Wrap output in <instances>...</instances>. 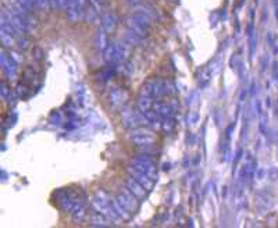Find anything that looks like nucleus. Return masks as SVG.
Masks as SVG:
<instances>
[{
    "mask_svg": "<svg viewBox=\"0 0 278 228\" xmlns=\"http://www.w3.org/2000/svg\"><path fill=\"white\" fill-rule=\"evenodd\" d=\"M110 221H111L110 218L103 216V214H100L98 211L89 216V224L90 226H93V227H110V226H111Z\"/></svg>",
    "mask_w": 278,
    "mask_h": 228,
    "instance_id": "11",
    "label": "nucleus"
},
{
    "mask_svg": "<svg viewBox=\"0 0 278 228\" xmlns=\"http://www.w3.org/2000/svg\"><path fill=\"white\" fill-rule=\"evenodd\" d=\"M129 139L132 143H135L137 146H152L156 143V134L152 132L150 129L138 127L134 128L129 134Z\"/></svg>",
    "mask_w": 278,
    "mask_h": 228,
    "instance_id": "3",
    "label": "nucleus"
},
{
    "mask_svg": "<svg viewBox=\"0 0 278 228\" xmlns=\"http://www.w3.org/2000/svg\"><path fill=\"white\" fill-rule=\"evenodd\" d=\"M127 187L137 195V198H138L139 200H143V199L146 198L148 192H149L148 189L145 188V187H142L138 181L134 179L132 177H128V178H127Z\"/></svg>",
    "mask_w": 278,
    "mask_h": 228,
    "instance_id": "10",
    "label": "nucleus"
},
{
    "mask_svg": "<svg viewBox=\"0 0 278 228\" xmlns=\"http://www.w3.org/2000/svg\"><path fill=\"white\" fill-rule=\"evenodd\" d=\"M60 206L61 209L69 213L71 217L74 218L75 221H82L84 218L88 216V211H87V206L84 203V200H81L75 193H64V196L60 199Z\"/></svg>",
    "mask_w": 278,
    "mask_h": 228,
    "instance_id": "1",
    "label": "nucleus"
},
{
    "mask_svg": "<svg viewBox=\"0 0 278 228\" xmlns=\"http://www.w3.org/2000/svg\"><path fill=\"white\" fill-rule=\"evenodd\" d=\"M90 3H92L93 6H96L98 9H102V7L106 4V0H90Z\"/></svg>",
    "mask_w": 278,
    "mask_h": 228,
    "instance_id": "14",
    "label": "nucleus"
},
{
    "mask_svg": "<svg viewBox=\"0 0 278 228\" xmlns=\"http://www.w3.org/2000/svg\"><path fill=\"white\" fill-rule=\"evenodd\" d=\"M92 206L95 209V211H98L100 214L106 216L110 218L111 221H119L121 218L119 217V214L116 213V210L113 208L111 203V198L104 192V191H96V193L92 198Z\"/></svg>",
    "mask_w": 278,
    "mask_h": 228,
    "instance_id": "2",
    "label": "nucleus"
},
{
    "mask_svg": "<svg viewBox=\"0 0 278 228\" xmlns=\"http://www.w3.org/2000/svg\"><path fill=\"white\" fill-rule=\"evenodd\" d=\"M122 123L127 128H138L142 124V119L137 111H132V110H125L122 111Z\"/></svg>",
    "mask_w": 278,
    "mask_h": 228,
    "instance_id": "9",
    "label": "nucleus"
},
{
    "mask_svg": "<svg viewBox=\"0 0 278 228\" xmlns=\"http://www.w3.org/2000/svg\"><path fill=\"white\" fill-rule=\"evenodd\" d=\"M127 171H128L129 177L137 179L142 187H145L148 191H152V189H153L155 182H156V178H152V177H149L148 174H143V173H140L138 170L132 169V167H129V166L127 167Z\"/></svg>",
    "mask_w": 278,
    "mask_h": 228,
    "instance_id": "8",
    "label": "nucleus"
},
{
    "mask_svg": "<svg viewBox=\"0 0 278 228\" xmlns=\"http://www.w3.org/2000/svg\"><path fill=\"white\" fill-rule=\"evenodd\" d=\"M117 199H119L120 202H121L125 208L128 209L132 214L139 209V202H140V200L137 198V195H135L127 185H125L124 188H121V192L117 195Z\"/></svg>",
    "mask_w": 278,
    "mask_h": 228,
    "instance_id": "5",
    "label": "nucleus"
},
{
    "mask_svg": "<svg viewBox=\"0 0 278 228\" xmlns=\"http://www.w3.org/2000/svg\"><path fill=\"white\" fill-rule=\"evenodd\" d=\"M128 27L131 31L138 35V36H145L148 32H149V18L143 17V16H135V17H131L128 18Z\"/></svg>",
    "mask_w": 278,
    "mask_h": 228,
    "instance_id": "7",
    "label": "nucleus"
},
{
    "mask_svg": "<svg viewBox=\"0 0 278 228\" xmlns=\"http://www.w3.org/2000/svg\"><path fill=\"white\" fill-rule=\"evenodd\" d=\"M127 98V95L122 92V90L120 89H116L111 92V95H110V100H111V103L114 105V106H120V105H122L124 103V100Z\"/></svg>",
    "mask_w": 278,
    "mask_h": 228,
    "instance_id": "12",
    "label": "nucleus"
},
{
    "mask_svg": "<svg viewBox=\"0 0 278 228\" xmlns=\"http://www.w3.org/2000/svg\"><path fill=\"white\" fill-rule=\"evenodd\" d=\"M129 167L138 170L143 174H148L152 178H156L157 177V169H156V164L149 159H145V158H137V159L131 160V163L128 164Z\"/></svg>",
    "mask_w": 278,
    "mask_h": 228,
    "instance_id": "4",
    "label": "nucleus"
},
{
    "mask_svg": "<svg viewBox=\"0 0 278 228\" xmlns=\"http://www.w3.org/2000/svg\"><path fill=\"white\" fill-rule=\"evenodd\" d=\"M102 21H103V27L107 31H113L117 25V18H116L114 14H106Z\"/></svg>",
    "mask_w": 278,
    "mask_h": 228,
    "instance_id": "13",
    "label": "nucleus"
},
{
    "mask_svg": "<svg viewBox=\"0 0 278 228\" xmlns=\"http://www.w3.org/2000/svg\"><path fill=\"white\" fill-rule=\"evenodd\" d=\"M129 49L125 46V43H111L106 48L104 56L109 61H120L128 56Z\"/></svg>",
    "mask_w": 278,
    "mask_h": 228,
    "instance_id": "6",
    "label": "nucleus"
}]
</instances>
